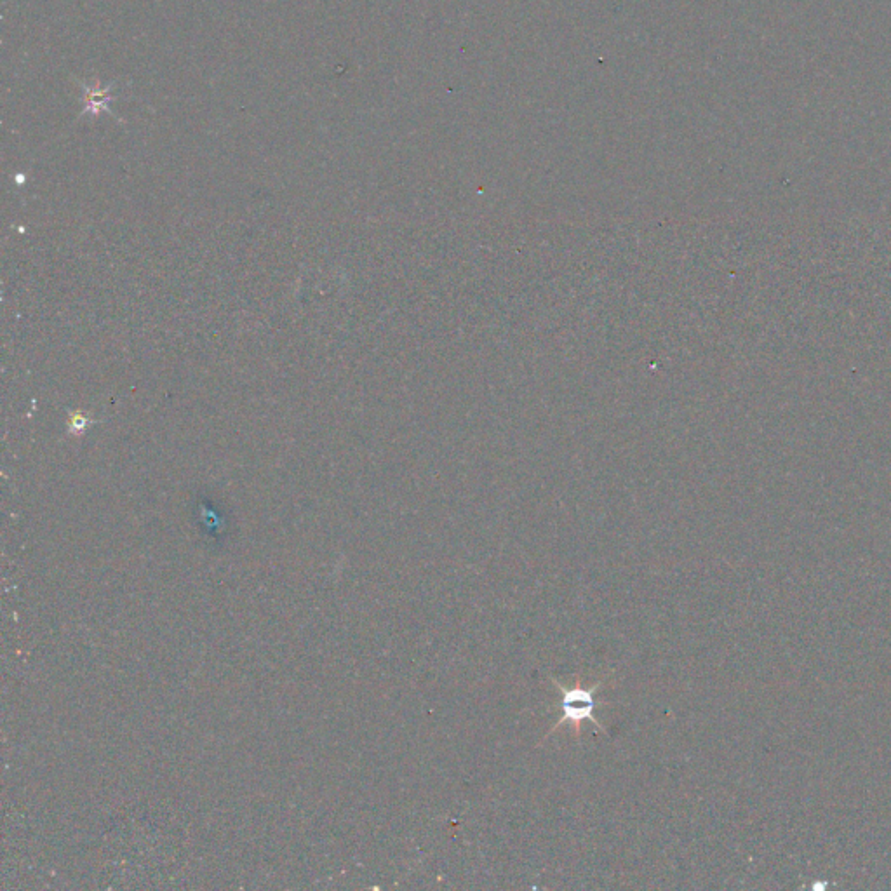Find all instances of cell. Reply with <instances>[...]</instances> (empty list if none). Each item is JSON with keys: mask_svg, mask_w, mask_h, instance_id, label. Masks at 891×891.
Returning a JSON list of instances; mask_svg holds the SVG:
<instances>
[{"mask_svg": "<svg viewBox=\"0 0 891 891\" xmlns=\"http://www.w3.org/2000/svg\"><path fill=\"white\" fill-rule=\"evenodd\" d=\"M603 683L604 681H599V683L594 684V686H589V688H585V686H573V688H568V686H563L559 681H554L557 690L561 693V700H559V704H557V709L561 712V717H559L556 726L550 730V733H554V731H556L559 726H563L564 723H570L575 726V730H577L578 735H580V731H582V723H585V721L596 724L597 728H603L601 723H599L596 714H594L597 707L601 705V702L597 700L596 693L597 690L603 686Z\"/></svg>", "mask_w": 891, "mask_h": 891, "instance_id": "1", "label": "cell"}]
</instances>
